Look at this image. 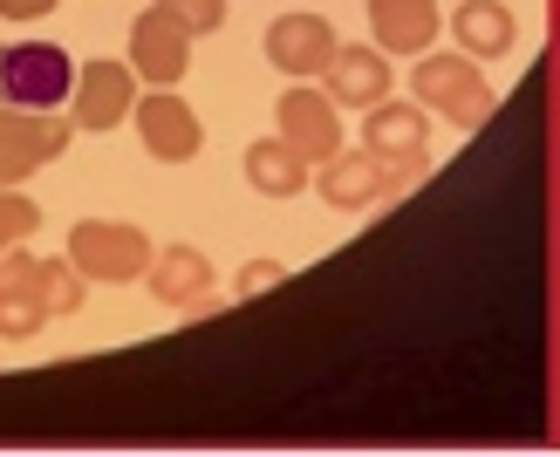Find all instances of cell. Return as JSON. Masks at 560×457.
<instances>
[{"label":"cell","instance_id":"2","mask_svg":"<svg viewBox=\"0 0 560 457\" xmlns=\"http://www.w3.org/2000/svg\"><path fill=\"white\" fill-rule=\"evenodd\" d=\"M410 96L417 109H438L444 124H458V130H479L492 117V82L479 75V62L458 48H444V55H417V69H410Z\"/></svg>","mask_w":560,"mask_h":457},{"label":"cell","instance_id":"7","mask_svg":"<svg viewBox=\"0 0 560 457\" xmlns=\"http://www.w3.org/2000/svg\"><path fill=\"white\" fill-rule=\"evenodd\" d=\"M137 137H144V151L158 164H191L206 151V124L191 117V103L172 96V90H151V96H137Z\"/></svg>","mask_w":560,"mask_h":457},{"label":"cell","instance_id":"10","mask_svg":"<svg viewBox=\"0 0 560 457\" xmlns=\"http://www.w3.org/2000/svg\"><path fill=\"white\" fill-rule=\"evenodd\" d=\"M322 96L335 109H370L389 96V55L383 48H349V42H335L328 55V69H322Z\"/></svg>","mask_w":560,"mask_h":457},{"label":"cell","instance_id":"8","mask_svg":"<svg viewBox=\"0 0 560 457\" xmlns=\"http://www.w3.org/2000/svg\"><path fill=\"white\" fill-rule=\"evenodd\" d=\"M185 69H191V35L172 14L144 8V14L130 21V75H144L151 90H178Z\"/></svg>","mask_w":560,"mask_h":457},{"label":"cell","instance_id":"16","mask_svg":"<svg viewBox=\"0 0 560 457\" xmlns=\"http://www.w3.org/2000/svg\"><path fill=\"white\" fill-rule=\"evenodd\" d=\"M69 137H75L69 117H55V109H14L8 96H0V144H35L42 157H62Z\"/></svg>","mask_w":560,"mask_h":457},{"label":"cell","instance_id":"3","mask_svg":"<svg viewBox=\"0 0 560 457\" xmlns=\"http://www.w3.org/2000/svg\"><path fill=\"white\" fill-rule=\"evenodd\" d=\"M151 233L144 225H124V219H75L69 225V253L62 260L82 273V280H103V288H124L151 267Z\"/></svg>","mask_w":560,"mask_h":457},{"label":"cell","instance_id":"4","mask_svg":"<svg viewBox=\"0 0 560 457\" xmlns=\"http://www.w3.org/2000/svg\"><path fill=\"white\" fill-rule=\"evenodd\" d=\"M69 82H75L69 48H55V42H8L0 48V96H8L14 109L69 103Z\"/></svg>","mask_w":560,"mask_h":457},{"label":"cell","instance_id":"17","mask_svg":"<svg viewBox=\"0 0 560 457\" xmlns=\"http://www.w3.org/2000/svg\"><path fill=\"white\" fill-rule=\"evenodd\" d=\"M82 288H90V280H82L69 260H35L27 267V294H35V307L48 314H82Z\"/></svg>","mask_w":560,"mask_h":457},{"label":"cell","instance_id":"18","mask_svg":"<svg viewBox=\"0 0 560 457\" xmlns=\"http://www.w3.org/2000/svg\"><path fill=\"white\" fill-rule=\"evenodd\" d=\"M48 328V314L35 307L27 288H0V341H35Z\"/></svg>","mask_w":560,"mask_h":457},{"label":"cell","instance_id":"5","mask_svg":"<svg viewBox=\"0 0 560 457\" xmlns=\"http://www.w3.org/2000/svg\"><path fill=\"white\" fill-rule=\"evenodd\" d=\"M273 137L280 144H294L307 164H322V157H335L342 151V109H335L322 90H307V82H288V96L273 103Z\"/></svg>","mask_w":560,"mask_h":457},{"label":"cell","instance_id":"9","mask_svg":"<svg viewBox=\"0 0 560 457\" xmlns=\"http://www.w3.org/2000/svg\"><path fill=\"white\" fill-rule=\"evenodd\" d=\"M328 55H335V27L322 21V14H280L273 27H267V62L288 75V82H315L322 69H328Z\"/></svg>","mask_w":560,"mask_h":457},{"label":"cell","instance_id":"21","mask_svg":"<svg viewBox=\"0 0 560 457\" xmlns=\"http://www.w3.org/2000/svg\"><path fill=\"white\" fill-rule=\"evenodd\" d=\"M48 157L35 151V144H0V185H21L27 171H42Z\"/></svg>","mask_w":560,"mask_h":457},{"label":"cell","instance_id":"24","mask_svg":"<svg viewBox=\"0 0 560 457\" xmlns=\"http://www.w3.org/2000/svg\"><path fill=\"white\" fill-rule=\"evenodd\" d=\"M27 267L35 260H27L21 246H0V288H27Z\"/></svg>","mask_w":560,"mask_h":457},{"label":"cell","instance_id":"19","mask_svg":"<svg viewBox=\"0 0 560 457\" xmlns=\"http://www.w3.org/2000/svg\"><path fill=\"white\" fill-rule=\"evenodd\" d=\"M35 225H42L35 198L14 191V185H0V246H27V239H35Z\"/></svg>","mask_w":560,"mask_h":457},{"label":"cell","instance_id":"23","mask_svg":"<svg viewBox=\"0 0 560 457\" xmlns=\"http://www.w3.org/2000/svg\"><path fill=\"white\" fill-rule=\"evenodd\" d=\"M62 0H0V21H48Z\"/></svg>","mask_w":560,"mask_h":457},{"label":"cell","instance_id":"13","mask_svg":"<svg viewBox=\"0 0 560 457\" xmlns=\"http://www.w3.org/2000/svg\"><path fill=\"white\" fill-rule=\"evenodd\" d=\"M240 171H246V185H254L260 198H273V206L301 198V185H307V157H301L294 144H280V137H260V144H246Z\"/></svg>","mask_w":560,"mask_h":457},{"label":"cell","instance_id":"22","mask_svg":"<svg viewBox=\"0 0 560 457\" xmlns=\"http://www.w3.org/2000/svg\"><path fill=\"white\" fill-rule=\"evenodd\" d=\"M280 280H288V267H280V260H254V267H240L233 294L246 301V294H267V288H280Z\"/></svg>","mask_w":560,"mask_h":457},{"label":"cell","instance_id":"20","mask_svg":"<svg viewBox=\"0 0 560 457\" xmlns=\"http://www.w3.org/2000/svg\"><path fill=\"white\" fill-rule=\"evenodd\" d=\"M158 14H172L185 35L199 42V35H219V27H226V0H158Z\"/></svg>","mask_w":560,"mask_h":457},{"label":"cell","instance_id":"12","mask_svg":"<svg viewBox=\"0 0 560 457\" xmlns=\"http://www.w3.org/2000/svg\"><path fill=\"white\" fill-rule=\"evenodd\" d=\"M144 280H151V294L164 307H191L199 294H212V260H206L199 246H158Z\"/></svg>","mask_w":560,"mask_h":457},{"label":"cell","instance_id":"6","mask_svg":"<svg viewBox=\"0 0 560 457\" xmlns=\"http://www.w3.org/2000/svg\"><path fill=\"white\" fill-rule=\"evenodd\" d=\"M130 103H137L130 62H82V75L69 82V124L90 130V137L117 130V124L130 117Z\"/></svg>","mask_w":560,"mask_h":457},{"label":"cell","instance_id":"15","mask_svg":"<svg viewBox=\"0 0 560 457\" xmlns=\"http://www.w3.org/2000/svg\"><path fill=\"white\" fill-rule=\"evenodd\" d=\"M452 35H458V55H506L520 42V21L506 0H458Z\"/></svg>","mask_w":560,"mask_h":457},{"label":"cell","instance_id":"14","mask_svg":"<svg viewBox=\"0 0 560 457\" xmlns=\"http://www.w3.org/2000/svg\"><path fill=\"white\" fill-rule=\"evenodd\" d=\"M322 198L335 212H370L376 198H383V178H376V157L370 151H335V157H322Z\"/></svg>","mask_w":560,"mask_h":457},{"label":"cell","instance_id":"1","mask_svg":"<svg viewBox=\"0 0 560 457\" xmlns=\"http://www.w3.org/2000/svg\"><path fill=\"white\" fill-rule=\"evenodd\" d=\"M362 151L376 157L383 198H404V191L431 171V109L389 103V96L370 103V109H362Z\"/></svg>","mask_w":560,"mask_h":457},{"label":"cell","instance_id":"11","mask_svg":"<svg viewBox=\"0 0 560 457\" xmlns=\"http://www.w3.org/2000/svg\"><path fill=\"white\" fill-rule=\"evenodd\" d=\"M438 0H370V27L383 55H424L438 42Z\"/></svg>","mask_w":560,"mask_h":457}]
</instances>
